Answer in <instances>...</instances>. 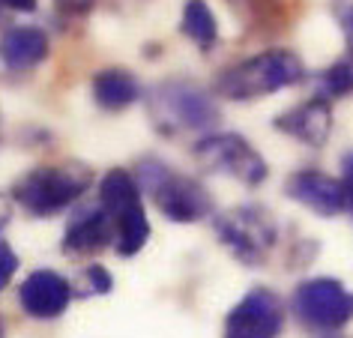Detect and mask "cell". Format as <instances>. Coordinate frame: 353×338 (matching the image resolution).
I'll return each instance as SVG.
<instances>
[{
    "instance_id": "obj_1",
    "label": "cell",
    "mask_w": 353,
    "mask_h": 338,
    "mask_svg": "<svg viewBox=\"0 0 353 338\" xmlns=\"http://www.w3.org/2000/svg\"><path fill=\"white\" fill-rule=\"evenodd\" d=\"M305 69L294 51L288 48H272V51H261L249 60L236 66H228L216 81V93L225 99H236V102H252L261 96L279 93L285 87H294L303 81Z\"/></svg>"
},
{
    "instance_id": "obj_2",
    "label": "cell",
    "mask_w": 353,
    "mask_h": 338,
    "mask_svg": "<svg viewBox=\"0 0 353 338\" xmlns=\"http://www.w3.org/2000/svg\"><path fill=\"white\" fill-rule=\"evenodd\" d=\"M138 186L141 195H153L159 212L176 225H192V221H201L213 212V198L204 186L192 177L174 174L171 168L156 162V159L141 162Z\"/></svg>"
},
{
    "instance_id": "obj_3",
    "label": "cell",
    "mask_w": 353,
    "mask_h": 338,
    "mask_svg": "<svg viewBox=\"0 0 353 338\" xmlns=\"http://www.w3.org/2000/svg\"><path fill=\"white\" fill-rule=\"evenodd\" d=\"M93 171L84 165H46L33 168L15 183V201L30 216H54V212L72 207L81 195L90 189Z\"/></svg>"
},
{
    "instance_id": "obj_4",
    "label": "cell",
    "mask_w": 353,
    "mask_h": 338,
    "mask_svg": "<svg viewBox=\"0 0 353 338\" xmlns=\"http://www.w3.org/2000/svg\"><path fill=\"white\" fill-rule=\"evenodd\" d=\"M147 108L156 129L168 132V135L210 129L219 120L216 99L192 81H165L153 87L147 96Z\"/></svg>"
},
{
    "instance_id": "obj_5",
    "label": "cell",
    "mask_w": 353,
    "mask_h": 338,
    "mask_svg": "<svg viewBox=\"0 0 353 338\" xmlns=\"http://www.w3.org/2000/svg\"><path fill=\"white\" fill-rule=\"evenodd\" d=\"M216 234L236 261L261 264L276 246L279 228L263 207L245 203V207H234L216 219Z\"/></svg>"
},
{
    "instance_id": "obj_6",
    "label": "cell",
    "mask_w": 353,
    "mask_h": 338,
    "mask_svg": "<svg viewBox=\"0 0 353 338\" xmlns=\"http://www.w3.org/2000/svg\"><path fill=\"white\" fill-rule=\"evenodd\" d=\"M195 159L207 171L228 174L245 186H261L270 177L263 156L236 132H219V135L201 138L195 144Z\"/></svg>"
},
{
    "instance_id": "obj_7",
    "label": "cell",
    "mask_w": 353,
    "mask_h": 338,
    "mask_svg": "<svg viewBox=\"0 0 353 338\" xmlns=\"http://www.w3.org/2000/svg\"><path fill=\"white\" fill-rule=\"evenodd\" d=\"M294 311L305 326L335 332L353 320V290L339 279H308L294 293Z\"/></svg>"
},
{
    "instance_id": "obj_8",
    "label": "cell",
    "mask_w": 353,
    "mask_h": 338,
    "mask_svg": "<svg viewBox=\"0 0 353 338\" xmlns=\"http://www.w3.org/2000/svg\"><path fill=\"white\" fill-rule=\"evenodd\" d=\"M281 329H285V302L270 288L249 290L225 320V338H279Z\"/></svg>"
},
{
    "instance_id": "obj_9",
    "label": "cell",
    "mask_w": 353,
    "mask_h": 338,
    "mask_svg": "<svg viewBox=\"0 0 353 338\" xmlns=\"http://www.w3.org/2000/svg\"><path fill=\"white\" fill-rule=\"evenodd\" d=\"M72 302V284L54 270H37L24 279L19 290V306L33 320H54Z\"/></svg>"
},
{
    "instance_id": "obj_10",
    "label": "cell",
    "mask_w": 353,
    "mask_h": 338,
    "mask_svg": "<svg viewBox=\"0 0 353 338\" xmlns=\"http://www.w3.org/2000/svg\"><path fill=\"white\" fill-rule=\"evenodd\" d=\"M285 189L296 203H303L317 216H339L350 207L344 183L321 171H299L285 183Z\"/></svg>"
},
{
    "instance_id": "obj_11",
    "label": "cell",
    "mask_w": 353,
    "mask_h": 338,
    "mask_svg": "<svg viewBox=\"0 0 353 338\" xmlns=\"http://www.w3.org/2000/svg\"><path fill=\"white\" fill-rule=\"evenodd\" d=\"M276 129L285 135L303 141L308 147H323L332 135V108L326 99H308L276 117Z\"/></svg>"
},
{
    "instance_id": "obj_12",
    "label": "cell",
    "mask_w": 353,
    "mask_h": 338,
    "mask_svg": "<svg viewBox=\"0 0 353 338\" xmlns=\"http://www.w3.org/2000/svg\"><path fill=\"white\" fill-rule=\"evenodd\" d=\"M48 57V37L42 28H10L0 39V60L12 72H28Z\"/></svg>"
},
{
    "instance_id": "obj_13",
    "label": "cell",
    "mask_w": 353,
    "mask_h": 338,
    "mask_svg": "<svg viewBox=\"0 0 353 338\" xmlns=\"http://www.w3.org/2000/svg\"><path fill=\"white\" fill-rule=\"evenodd\" d=\"M108 243H114V219L102 207L81 210L72 221H69L66 237H63V248L72 255L99 252V248L108 246Z\"/></svg>"
},
{
    "instance_id": "obj_14",
    "label": "cell",
    "mask_w": 353,
    "mask_h": 338,
    "mask_svg": "<svg viewBox=\"0 0 353 338\" xmlns=\"http://www.w3.org/2000/svg\"><path fill=\"white\" fill-rule=\"evenodd\" d=\"M93 99L105 111H126L141 99V84L129 69H102L93 75Z\"/></svg>"
},
{
    "instance_id": "obj_15",
    "label": "cell",
    "mask_w": 353,
    "mask_h": 338,
    "mask_svg": "<svg viewBox=\"0 0 353 338\" xmlns=\"http://www.w3.org/2000/svg\"><path fill=\"white\" fill-rule=\"evenodd\" d=\"M135 203H141L138 180L129 171H123V168H111L99 183V207L114 219V216H120L123 210L135 207Z\"/></svg>"
},
{
    "instance_id": "obj_16",
    "label": "cell",
    "mask_w": 353,
    "mask_h": 338,
    "mask_svg": "<svg viewBox=\"0 0 353 338\" xmlns=\"http://www.w3.org/2000/svg\"><path fill=\"white\" fill-rule=\"evenodd\" d=\"M150 239V219L144 212V203L123 210L120 216H114V248L123 257L138 255Z\"/></svg>"
},
{
    "instance_id": "obj_17",
    "label": "cell",
    "mask_w": 353,
    "mask_h": 338,
    "mask_svg": "<svg viewBox=\"0 0 353 338\" xmlns=\"http://www.w3.org/2000/svg\"><path fill=\"white\" fill-rule=\"evenodd\" d=\"M180 30H183V37L192 39L198 48H204V51L213 48L216 39H219L216 15L204 0H186V6H183V19H180Z\"/></svg>"
},
{
    "instance_id": "obj_18",
    "label": "cell",
    "mask_w": 353,
    "mask_h": 338,
    "mask_svg": "<svg viewBox=\"0 0 353 338\" xmlns=\"http://www.w3.org/2000/svg\"><path fill=\"white\" fill-rule=\"evenodd\" d=\"M321 99H341V96L353 93V60H339L330 69L321 72Z\"/></svg>"
},
{
    "instance_id": "obj_19",
    "label": "cell",
    "mask_w": 353,
    "mask_h": 338,
    "mask_svg": "<svg viewBox=\"0 0 353 338\" xmlns=\"http://www.w3.org/2000/svg\"><path fill=\"white\" fill-rule=\"evenodd\" d=\"M84 281H87V290L90 293H108L114 288V279H111V272L105 270V266H87V272H84Z\"/></svg>"
},
{
    "instance_id": "obj_20",
    "label": "cell",
    "mask_w": 353,
    "mask_h": 338,
    "mask_svg": "<svg viewBox=\"0 0 353 338\" xmlns=\"http://www.w3.org/2000/svg\"><path fill=\"white\" fill-rule=\"evenodd\" d=\"M234 10L243 12V15H252L254 21H267L270 19V6L276 0H231Z\"/></svg>"
},
{
    "instance_id": "obj_21",
    "label": "cell",
    "mask_w": 353,
    "mask_h": 338,
    "mask_svg": "<svg viewBox=\"0 0 353 338\" xmlns=\"http://www.w3.org/2000/svg\"><path fill=\"white\" fill-rule=\"evenodd\" d=\"M15 270H19V257H15V252L6 243H0V290L12 281Z\"/></svg>"
},
{
    "instance_id": "obj_22",
    "label": "cell",
    "mask_w": 353,
    "mask_h": 338,
    "mask_svg": "<svg viewBox=\"0 0 353 338\" xmlns=\"http://www.w3.org/2000/svg\"><path fill=\"white\" fill-rule=\"evenodd\" d=\"M54 3H57V10L66 15H84L93 10L96 0H54Z\"/></svg>"
},
{
    "instance_id": "obj_23",
    "label": "cell",
    "mask_w": 353,
    "mask_h": 338,
    "mask_svg": "<svg viewBox=\"0 0 353 338\" xmlns=\"http://www.w3.org/2000/svg\"><path fill=\"white\" fill-rule=\"evenodd\" d=\"M339 24H341L344 42H347V48L353 51V6H341L339 10Z\"/></svg>"
},
{
    "instance_id": "obj_24",
    "label": "cell",
    "mask_w": 353,
    "mask_h": 338,
    "mask_svg": "<svg viewBox=\"0 0 353 338\" xmlns=\"http://www.w3.org/2000/svg\"><path fill=\"white\" fill-rule=\"evenodd\" d=\"M341 183H344V189H347V198H350V207H353V153L350 156H344V165H341Z\"/></svg>"
},
{
    "instance_id": "obj_25",
    "label": "cell",
    "mask_w": 353,
    "mask_h": 338,
    "mask_svg": "<svg viewBox=\"0 0 353 338\" xmlns=\"http://www.w3.org/2000/svg\"><path fill=\"white\" fill-rule=\"evenodd\" d=\"M6 10H15V12H33L37 10V0H0Z\"/></svg>"
},
{
    "instance_id": "obj_26",
    "label": "cell",
    "mask_w": 353,
    "mask_h": 338,
    "mask_svg": "<svg viewBox=\"0 0 353 338\" xmlns=\"http://www.w3.org/2000/svg\"><path fill=\"white\" fill-rule=\"evenodd\" d=\"M6 219H10V203H6L3 198H0V228L6 225Z\"/></svg>"
},
{
    "instance_id": "obj_27",
    "label": "cell",
    "mask_w": 353,
    "mask_h": 338,
    "mask_svg": "<svg viewBox=\"0 0 353 338\" xmlns=\"http://www.w3.org/2000/svg\"><path fill=\"white\" fill-rule=\"evenodd\" d=\"M0 338H3V326H0Z\"/></svg>"
},
{
    "instance_id": "obj_28",
    "label": "cell",
    "mask_w": 353,
    "mask_h": 338,
    "mask_svg": "<svg viewBox=\"0 0 353 338\" xmlns=\"http://www.w3.org/2000/svg\"><path fill=\"white\" fill-rule=\"evenodd\" d=\"M332 338H341V335H332Z\"/></svg>"
},
{
    "instance_id": "obj_29",
    "label": "cell",
    "mask_w": 353,
    "mask_h": 338,
    "mask_svg": "<svg viewBox=\"0 0 353 338\" xmlns=\"http://www.w3.org/2000/svg\"><path fill=\"white\" fill-rule=\"evenodd\" d=\"M0 10H3V3H0Z\"/></svg>"
}]
</instances>
